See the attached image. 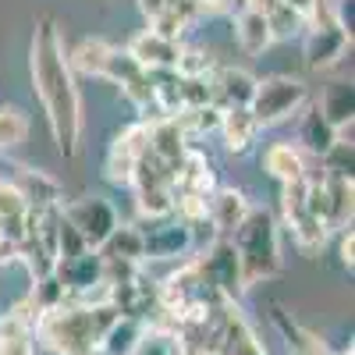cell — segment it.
I'll return each instance as SVG.
<instances>
[{
    "mask_svg": "<svg viewBox=\"0 0 355 355\" xmlns=\"http://www.w3.org/2000/svg\"><path fill=\"white\" fill-rule=\"evenodd\" d=\"M352 50V33L341 25H313L302 43V57L309 71H331Z\"/></svg>",
    "mask_w": 355,
    "mask_h": 355,
    "instance_id": "obj_10",
    "label": "cell"
},
{
    "mask_svg": "<svg viewBox=\"0 0 355 355\" xmlns=\"http://www.w3.org/2000/svg\"><path fill=\"white\" fill-rule=\"evenodd\" d=\"M234 43H239V50H242V53L259 57L266 46L274 43L266 18H263V15H256V11H249V8H239V15H234Z\"/></svg>",
    "mask_w": 355,
    "mask_h": 355,
    "instance_id": "obj_22",
    "label": "cell"
},
{
    "mask_svg": "<svg viewBox=\"0 0 355 355\" xmlns=\"http://www.w3.org/2000/svg\"><path fill=\"white\" fill-rule=\"evenodd\" d=\"M125 50L135 57V64H139V68H146V71L178 68V57H182V43H178V40H167V36H157L153 28L139 33Z\"/></svg>",
    "mask_w": 355,
    "mask_h": 355,
    "instance_id": "obj_14",
    "label": "cell"
},
{
    "mask_svg": "<svg viewBox=\"0 0 355 355\" xmlns=\"http://www.w3.org/2000/svg\"><path fill=\"white\" fill-rule=\"evenodd\" d=\"M270 320H274V327H277V334L284 338V345H288L291 355H334V352L327 348V341H323L316 331H309L306 323H299L288 309L274 306V309H270Z\"/></svg>",
    "mask_w": 355,
    "mask_h": 355,
    "instance_id": "obj_18",
    "label": "cell"
},
{
    "mask_svg": "<svg viewBox=\"0 0 355 355\" xmlns=\"http://www.w3.org/2000/svg\"><path fill=\"white\" fill-rule=\"evenodd\" d=\"M11 182L21 192L25 206H28V210H36V214L40 210H50V206H64L61 185H57L50 174H43V171H33V167L18 164V167H11Z\"/></svg>",
    "mask_w": 355,
    "mask_h": 355,
    "instance_id": "obj_13",
    "label": "cell"
},
{
    "mask_svg": "<svg viewBox=\"0 0 355 355\" xmlns=\"http://www.w3.org/2000/svg\"><path fill=\"white\" fill-rule=\"evenodd\" d=\"M231 245L239 256L242 288H256L281 274L284 256H281V224L270 210L252 206L245 220L231 231Z\"/></svg>",
    "mask_w": 355,
    "mask_h": 355,
    "instance_id": "obj_3",
    "label": "cell"
},
{
    "mask_svg": "<svg viewBox=\"0 0 355 355\" xmlns=\"http://www.w3.org/2000/svg\"><path fill=\"white\" fill-rule=\"evenodd\" d=\"M174 121H178V128L185 132L189 142H196V139H202V135H214V132H217V125H220V107H214V103H206V107H182V110L174 114Z\"/></svg>",
    "mask_w": 355,
    "mask_h": 355,
    "instance_id": "obj_27",
    "label": "cell"
},
{
    "mask_svg": "<svg viewBox=\"0 0 355 355\" xmlns=\"http://www.w3.org/2000/svg\"><path fill=\"white\" fill-rule=\"evenodd\" d=\"M309 178H299V182H284L281 185V214H284V224L291 227V239L306 256L320 252L331 239V227L323 224L313 210H309Z\"/></svg>",
    "mask_w": 355,
    "mask_h": 355,
    "instance_id": "obj_6",
    "label": "cell"
},
{
    "mask_svg": "<svg viewBox=\"0 0 355 355\" xmlns=\"http://www.w3.org/2000/svg\"><path fill=\"white\" fill-rule=\"evenodd\" d=\"M28 139V117L21 107H0V153Z\"/></svg>",
    "mask_w": 355,
    "mask_h": 355,
    "instance_id": "obj_30",
    "label": "cell"
},
{
    "mask_svg": "<svg viewBox=\"0 0 355 355\" xmlns=\"http://www.w3.org/2000/svg\"><path fill=\"white\" fill-rule=\"evenodd\" d=\"M199 345L206 355H270L259 341L252 320L242 313V306L227 299L206 313L199 323Z\"/></svg>",
    "mask_w": 355,
    "mask_h": 355,
    "instance_id": "obj_4",
    "label": "cell"
},
{
    "mask_svg": "<svg viewBox=\"0 0 355 355\" xmlns=\"http://www.w3.org/2000/svg\"><path fill=\"white\" fill-rule=\"evenodd\" d=\"M61 214L71 220V227L85 239L89 249H100L114 234V227L121 224V220H117V210L107 199H100V196H85L78 202H68V206H61Z\"/></svg>",
    "mask_w": 355,
    "mask_h": 355,
    "instance_id": "obj_8",
    "label": "cell"
},
{
    "mask_svg": "<svg viewBox=\"0 0 355 355\" xmlns=\"http://www.w3.org/2000/svg\"><path fill=\"white\" fill-rule=\"evenodd\" d=\"M259 121L252 117L249 107H231V110H220V125H217V135L224 139V150L234 153V157H242L249 153L256 139H259Z\"/></svg>",
    "mask_w": 355,
    "mask_h": 355,
    "instance_id": "obj_16",
    "label": "cell"
},
{
    "mask_svg": "<svg viewBox=\"0 0 355 355\" xmlns=\"http://www.w3.org/2000/svg\"><path fill=\"white\" fill-rule=\"evenodd\" d=\"M142 331H146V320H139V316H125V313H121V316L110 323V331L103 334V341H100V355H132V348L139 345Z\"/></svg>",
    "mask_w": 355,
    "mask_h": 355,
    "instance_id": "obj_25",
    "label": "cell"
},
{
    "mask_svg": "<svg viewBox=\"0 0 355 355\" xmlns=\"http://www.w3.org/2000/svg\"><path fill=\"white\" fill-rule=\"evenodd\" d=\"M214 75H182V107L214 103Z\"/></svg>",
    "mask_w": 355,
    "mask_h": 355,
    "instance_id": "obj_32",
    "label": "cell"
},
{
    "mask_svg": "<svg viewBox=\"0 0 355 355\" xmlns=\"http://www.w3.org/2000/svg\"><path fill=\"white\" fill-rule=\"evenodd\" d=\"M352 249H355V234H352V227H341V263L352 270Z\"/></svg>",
    "mask_w": 355,
    "mask_h": 355,
    "instance_id": "obj_37",
    "label": "cell"
},
{
    "mask_svg": "<svg viewBox=\"0 0 355 355\" xmlns=\"http://www.w3.org/2000/svg\"><path fill=\"white\" fill-rule=\"evenodd\" d=\"M21 259V242L8 239V234H0V266H15Z\"/></svg>",
    "mask_w": 355,
    "mask_h": 355,
    "instance_id": "obj_34",
    "label": "cell"
},
{
    "mask_svg": "<svg viewBox=\"0 0 355 355\" xmlns=\"http://www.w3.org/2000/svg\"><path fill=\"white\" fill-rule=\"evenodd\" d=\"M28 75H33L36 100L46 114L50 135L57 150L64 157L78 153L82 139V96L75 85V71L64 50V36L57 18L43 15L33 28V43H28Z\"/></svg>",
    "mask_w": 355,
    "mask_h": 355,
    "instance_id": "obj_1",
    "label": "cell"
},
{
    "mask_svg": "<svg viewBox=\"0 0 355 355\" xmlns=\"http://www.w3.org/2000/svg\"><path fill=\"white\" fill-rule=\"evenodd\" d=\"M249 210H252V202L242 189L224 185L206 196V224L214 227V234H224V239H231V231L245 220Z\"/></svg>",
    "mask_w": 355,
    "mask_h": 355,
    "instance_id": "obj_12",
    "label": "cell"
},
{
    "mask_svg": "<svg viewBox=\"0 0 355 355\" xmlns=\"http://www.w3.org/2000/svg\"><path fill=\"white\" fill-rule=\"evenodd\" d=\"M150 150V121H132L117 132L107 146V157H103V174L110 185H132V174L142 160V153Z\"/></svg>",
    "mask_w": 355,
    "mask_h": 355,
    "instance_id": "obj_7",
    "label": "cell"
},
{
    "mask_svg": "<svg viewBox=\"0 0 355 355\" xmlns=\"http://www.w3.org/2000/svg\"><path fill=\"white\" fill-rule=\"evenodd\" d=\"M320 114L341 132L352 128V117H355V100H352V82H331L323 89V96L316 100Z\"/></svg>",
    "mask_w": 355,
    "mask_h": 355,
    "instance_id": "obj_24",
    "label": "cell"
},
{
    "mask_svg": "<svg viewBox=\"0 0 355 355\" xmlns=\"http://www.w3.org/2000/svg\"><path fill=\"white\" fill-rule=\"evenodd\" d=\"M320 185H323V196H327V224L331 231H341V227H352V178H338V174H320Z\"/></svg>",
    "mask_w": 355,
    "mask_h": 355,
    "instance_id": "obj_21",
    "label": "cell"
},
{
    "mask_svg": "<svg viewBox=\"0 0 355 355\" xmlns=\"http://www.w3.org/2000/svg\"><path fill=\"white\" fill-rule=\"evenodd\" d=\"M178 4V0H139V11L146 15V21H153V18H160L164 11H171Z\"/></svg>",
    "mask_w": 355,
    "mask_h": 355,
    "instance_id": "obj_35",
    "label": "cell"
},
{
    "mask_svg": "<svg viewBox=\"0 0 355 355\" xmlns=\"http://www.w3.org/2000/svg\"><path fill=\"white\" fill-rule=\"evenodd\" d=\"M33 217H36V210H28V206H25V199L15 189V182L0 174V224H4V234L15 239V242H21L28 224H33Z\"/></svg>",
    "mask_w": 355,
    "mask_h": 355,
    "instance_id": "obj_19",
    "label": "cell"
},
{
    "mask_svg": "<svg viewBox=\"0 0 355 355\" xmlns=\"http://www.w3.org/2000/svg\"><path fill=\"white\" fill-rule=\"evenodd\" d=\"M103 259H128V263H142L146 249H142V227L135 224H117L114 234L96 249Z\"/></svg>",
    "mask_w": 355,
    "mask_h": 355,
    "instance_id": "obj_26",
    "label": "cell"
},
{
    "mask_svg": "<svg viewBox=\"0 0 355 355\" xmlns=\"http://www.w3.org/2000/svg\"><path fill=\"white\" fill-rule=\"evenodd\" d=\"M110 50H114V43H107V40H100V36H89V40H82V43H78V46L68 53L71 71H82V75H93V78H100V71H103V64H107Z\"/></svg>",
    "mask_w": 355,
    "mask_h": 355,
    "instance_id": "obj_28",
    "label": "cell"
},
{
    "mask_svg": "<svg viewBox=\"0 0 355 355\" xmlns=\"http://www.w3.org/2000/svg\"><path fill=\"white\" fill-rule=\"evenodd\" d=\"M117 316H121V309L110 299L82 302L71 295L61 306H53V309L36 316L33 334L53 355H100V341Z\"/></svg>",
    "mask_w": 355,
    "mask_h": 355,
    "instance_id": "obj_2",
    "label": "cell"
},
{
    "mask_svg": "<svg viewBox=\"0 0 355 355\" xmlns=\"http://www.w3.org/2000/svg\"><path fill=\"white\" fill-rule=\"evenodd\" d=\"M284 4H288V8H295V11H302V15L309 18V4H313V0H284Z\"/></svg>",
    "mask_w": 355,
    "mask_h": 355,
    "instance_id": "obj_38",
    "label": "cell"
},
{
    "mask_svg": "<svg viewBox=\"0 0 355 355\" xmlns=\"http://www.w3.org/2000/svg\"><path fill=\"white\" fill-rule=\"evenodd\" d=\"M306 103H309V85L302 78L274 75V78L256 82V93H252L249 110L259 121V128H274V125L288 121L291 114H299Z\"/></svg>",
    "mask_w": 355,
    "mask_h": 355,
    "instance_id": "obj_5",
    "label": "cell"
},
{
    "mask_svg": "<svg viewBox=\"0 0 355 355\" xmlns=\"http://www.w3.org/2000/svg\"><path fill=\"white\" fill-rule=\"evenodd\" d=\"M263 167L270 178H277V182H299V178H309V164H306V153L299 150V146L291 142H270L263 153Z\"/></svg>",
    "mask_w": 355,
    "mask_h": 355,
    "instance_id": "obj_20",
    "label": "cell"
},
{
    "mask_svg": "<svg viewBox=\"0 0 355 355\" xmlns=\"http://www.w3.org/2000/svg\"><path fill=\"white\" fill-rule=\"evenodd\" d=\"M214 107L231 110V107H249L252 93H256V82L245 68H217L214 71Z\"/></svg>",
    "mask_w": 355,
    "mask_h": 355,
    "instance_id": "obj_17",
    "label": "cell"
},
{
    "mask_svg": "<svg viewBox=\"0 0 355 355\" xmlns=\"http://www.w3.org/2000/svg\"><path fill=\"white\" fill-rule=\"evenodd\" d=\"M53 274L68 288V295H75V299H89L93 288H103V256L96 249H89V252L71 256V259H57Z\"/></svg>",
    "mask_w": 355,
    "mask_h": 355,
    "instance_id": "obj_11",
    "label": "cell"
},
{
    "mask_svg": "<svg viewBox=\"0 0 355 355\" xmlns=\"http://www.w3.org/2000/svg\"><path fill=\"white\" fill-rule=\"evenodd\" d=\"M338 139V128L320 114L316 103H306V114L299 121V150L302 153H313V157H323V150Z\"/></svg>",
    "mask_w": 355,
    "mask_h": 355,
    "instance_id": "obj_23",
    "label": "cell"
},
{
    "mask_svg": "<svg viewBox=\"0 0 355 355\" xmlns=\"http://www.w3.org/2000/svg\"><path fill=\"white\" fill-rule=\"evenodd\" d=\"M153 231H142V263L146 259H167V263H182L185 256L196 252V227L185 220H153Z\"/></svg>",
    "mask_w": 355,
    "mask_h": 355,
    "instance_id": "obj_9",
    "label": "cell"
},
{
    "mask_svg": "<svg viewBox=\"0 0 355 355\" xmlns=\"http://www.w3.org/2000/svg\"><path fill=\"white\" fill-rule=\"evenodd\" d=\"M277 4H284V0H239V8H249V11H256V15H270Z\"/></svg>",
    "mask_w": 355,
    "mask_h": 355,
    "instance_id": "obj_36",
    "label": "cell"
},
{
    "mask_svg": "<svg viewBox=\"0 0 355 355\" xmlns=\"http://www.w3.org/2000/svg\"><path fill=\"white\" fill-rule=\"evenodd\" d=\"M266 25H270V36L274 40H299V36H306L309 18L302 11L288 8V4H277L270 15H266Z\"/></svg>",
    "mask_w": 355,
    "mask_h": 355,
    "instance_id": "obj_29",
    "label": "cell"
},
{
    "mask_svg": "<svg viewBox=\"0 0 355 355\" xmlns=\"http://www.w3.org/2000/svg\"><path fill=\"white\" fill-rule=\"evenodd\" d=\"M132 355H178V334L146 323V331H142L139 345L132 348Z\"/></svg>",
    "mask_w": 355,
    "mask_h": 355,
    "instance_id": "obj_31",
    "label": "cell"
},
{
    "mask_svg": "<svg viewBox=\"0 0 355 355\" xmlns=\"http://www.w3.org/2000/svg\"><path fill=\"white\" fill-rule=\"evenodd\" d=\"M192 150V142L185 139V132L178 128L174 117H150V153L171 167V174L178 171V164L185 160V153Z\"/></svg>",
    "mask_w": 355,
    "mask_h": 355,
    "instance_id": "obj_15",
    "label": "cell"
},
{
    "mask_svg": "<svg viewBox=\"0 0 355 355\" xmlns=\"http://www.w3.org/2000/svg\"><path fill=\"white\" fill-rule=\"evenodd\" d=\"M82 252H89L85 239L71 227V220L61 214V224H57V259H71V256H82Z\"/></svg>",
    "mask_w": 355,
    "mask_h": 355,
    "instance_id": "obj_33",
    "label": "cell"
}]
</instances>
